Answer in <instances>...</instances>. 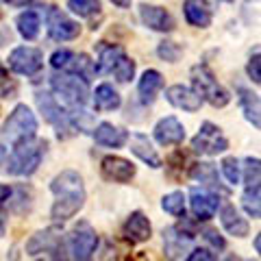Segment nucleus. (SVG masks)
Segmentation results:
<instances>
[{"mask_svg":"<svg viewBox=\"0 0 261 261\" xmlns=\"http://www.w3.org/2000/svg\"><path fill=\"white\" fill-rule=\"evenodd\" d=\"M50 192L55 194V205L50 209V218L55 222H65L74 218L85 205V185L83 178L74 170H63L50 181Z\"/></svg>","mask_w":261,"mask_h":261,"instance_id":"f257e3e1","label":"nucleus"},{"mask_svg":"<svg viewBox=\"0 0 261 261\" xmlns=\"http://www.w3.org/2000/svg\"><path fill=\"white\" fill-rule=\"evenodd\" d=\"M48 148L46 140L39 137H29L18 144H13V150L7 159V172L11 176H31L37 172L39 163L44 159V152Z\"/></svg>","mask_w":261,"mask_h":261,"instance_id":"f03ea898","label":"nucleus"},{"mask_svg":"<svg viewBox=\"0 0 261 261\" xmlns=\"http://www.w3.org/2000/svg\"><path fill=\"white\" fill-rule=\"evenodd\" d=\"M190 76H192V85H194V92L198 94L202 100H207L211 107L216 109H222L231 102V94L218 83V79L214 76L205 63H196L194 68L190 70Z\"/></svg>","mask_w":261,"mask_h":261,"instance_id":"7ed1b4c3","label":"nucleus"},{"mask_svg":"<svg viewBox=\"0 0 261 261\" xmlns=\"http://www.w3.org/2000/svg\"><path fill=\"white\" fill-rule=\"evenodd\" d=\"M35 135H37V118L27 105H18L9 113L3 128H0V137L5 142H9L11 146L22 140H29V137H35Z\"/></svg>","mask_w":261,"mask_h":261,"instance_id":"20e7f679","label":"nucleus"},{"mask_svg":"<svg viewBox=\"0 0 261 261\" xmlns=\"http://www.w3.org/2000/svg\"><path fill=\"white\" fill-rule=\"evenodd\" d=\"M89 81H85L83 76L72 74V72H65V74H55L50 79L53 92L57 96H61V100L70 107H85L87 96H89Z\"/></svg>","mask_w":261,"mask_h":261,"instance_id":"39448f33","label":"nucleus"},{"mask_svg":"<svg viewBox=\"0 0 261 261\" xmlns=\"http://www.w3.org/2000/svg\"><path fill=\"white\" fill-rule=\"evenodd\" d=\"M27 255H31V257L61 259L63 257V235H61V228L50 226V228H46V231L35 233L27 242Z\"/></svg>","mask_w":261,"mask_h":261,"instance_id":"423d86ee","label":"nucleus"},{"mask_svg":"<svg viewBox=\"0 0 261 261\" xmlns=\"http://www.w3.org/2000/svg\"><path fill=\"white\" fill-rule=\"evenodd\" d=\"M98 248V235L92 228V224L81 220V222L72 228L70 238H68V250L72 259L87 261L94 257V252Z\"/></svg>","mask_w":261,"mask_h":261,"instance_id":"0eeeda50","label":"nucleus"},{"mask_svg":"<svg viewBox=\"0 0 261 261\" xmlns=\"http://www.w3.org/2000/svg\"><path fill=\"white\" fill-rule=\"evenodd\" d=\"M35 100H37V107H39V111H42L44 120L50 122V124L57 128V137H59V140H65V137L70 135V130H74L72 124H70L68 111L61 109V105L57 102V98L53 94L39 92L35 96Z\"/></svg>","mask_w":261,"mask_h":261,"instance_id":"6e6552de","label":"nucleus"},{"mask_svg":"<svg viewBox=\"0 0 261 261\" xmlns=\"http://www.w3.org/2000/svg\"><path fill=\"white\" fill-rule=\"evenodd\" d=\"M226 148H228V140L222 135V128L211 124V122H202L200 130L192 140V150L198 152V154H209V157H214V154L224 152Z\"/></svg>","mask_w":261,"mask_h":261,"instance_id":"1a4fd4ad","label":"nucleus"},{"mask_svg":"<svg viewBox=\"0 0 261 261\" xmlns=\"http://www.w3.org/2000/svg\"><path fill=\"white\" fill-rule=\"evenodd\" d=\"M9 68L15 74L22 76H35L44 68V53L33 46H20L9 55Z\"/></svg>","mask_w":261,"mask_h":261,"instance_id":"9d476101","label":"nucleus"},{"mask_svg":"<svg viewBox=\"0 0 261 261\" xmlns=\"http://www.w3.org/2000/svg\"><path fill=\"white\" fill-rule=\"evenodd\" d=\"M46 22H48V35L53 39H57V42H70V39H76L79 33H81L79 22L68 18V15H65L61 9H57V7H50V9H48Z\"/></svg>","mask_w":261,"mask_h":261,"instance_id":"9b49d317","label":"nucleus"},{"mask_svg":"<svg viewBox=\"0 0 261 261\" xmlns=\"http://www.w3.org/2000/svg\"><path fill=\"white\" fill-rule=\"evenodd\" d=\"M100 174L109 183H128L135 176V166L124 157L109 154L100 161Z\"/></svg>","mask_w":261,"mask_h":261,"instance_id":"f8f14e48","label":"nucleus"},{"mask_svg":"<svg viewBox=\"0 0 261 261\" xmlns=\"http://www.w3.org/2000/svg\"><path fill=\"white\" fill-rule=\"evenodd\" d=\"M194 231H183L181 226H168L163 231V248H166V257L170 259H181L183 252L192 246Z\"/></svg>","mask_w":261,"mask_h":261,"instance_id":"ddd939ff","label":"nucleus"},{"mask_svg":"<svg viewBox=\"0 0 261 261\" xmlns=\"http://www.w3.org/2000/svg\"><path fill=\"white\" fill-rule=\"evenodd\" d=\"M190 207H192V214L198 218L200 222H207V220H211L216 216V211L220 207V198L207 190L192 187L190 190Z\"/></svg>","mask_w":261,"mask_h":261,"instance_id":"4468645a","label":"nucleus"},{"mask_svg":"<svg viewBox=\"0 0 261 261\" xmlns=\"http://www.w3.org/2000/svg\"><path fill=\"white\" fill-rule=\"evenodd\" d=\"M122 235L124 240L130 244H142V242H148L150 235H152V226H150V220L146 218L142 211H133L126 222L122 224Z\"/></svg>","mask_w":261,"mask_h":261,"instance_id":"2eb2a0df","label":"nucleus"},{"mask_svg":"<svg viewBox=\"0 0 261 261\" xmlns=\"http://www.w3.org/2000/svg\"><path fill=\"white\" fill-rule=\"evenodd\" d=\"M152 133H154V140L161 146H178L185 140V126L174 116L161 118L157 124H154Z\"/></svg>","mask_w":261,"mask_h":261,"instance_id":"dca6fc26","label":"nucleus"},{"mask_svg":"<svg viewBox=\"0 0 261 261\" xmlns=\"http://www.w3.org/2000/svg\"><path fill=\"white\" fill-rule=\"evenodd\" d=\"M140 18L150 31L157 33H170L174 31V20L163 7L157 5H140Z\"/></svg>","mask_w":261,"mask_h":261,"instance_id":"f3484780","label":"nucleus"},{"mask_svg":"<svg viewBox=\"0 0 261 261\" xmlns=\"http://www.w3.org/2000/svg\"><path fill=\"white\" fill-rule=\"evenodd\" d=\"M166 98L168 102L176 109H183V111H190L196 113L202 107V98L194 92L192 87H185V85H172L166 89Z\"/></svg>","mask_w":261,"mask_h":261,"instance_id":"a211bd4d","label":"nucleus"},{"mask_svg":"<svg viewBox=\"0 0 261 261\" xmlns=\"http://www.w3.org/2000/svg\"><path fill=\"white\" fill-rule=\"evenodd\" d=\"M94 140L96 144L107 146V148H122L128 142V133L120 126H113L111 122H100L94 126Z\"/></svg>","mask_w":261,"mask_h":261,"instance_id":"6ab92c4d","label":"nucleus"},{"mask_svg":"<svg viewBox=\"0 0 261 261\" xmlns=\"http://www.w3.org/2000/svg\"><path fill=\"white\" fill-rule=\"evenodd\" d=\"M130 140V152L135 154V157H140L146 166H150V168H161V159H159V154L157 150H154V146L152 142L146 137L144 133H133L128 137Z\"/></svg>","mask_w":261,"mask_h":261,"instance_id":"aec40b11","label":"nucleus"},{"mask_svg":"<svg viewBox=\"0 0 261 261\" xmlns=\"http://www.w3.org/2000/svg\"><path fill=\"white\" fill-rule=\"evenodd\" d=\"M183 13L190 27L207 29L211 24V7L207 5V0H185Z\"/></svg>","mask_w":261,"mask_h":261,"instance_id":"412c9836","label":"nucleus"},{"mask_svg":"<svg viewBox=\"0 0 261 261\" xmlns=\"http://www.w3.org/2000/svg\"><path fill=\"white\" fill-rule=\"evenodd\" d=\"M220 220H222V226L228 235H235V238H246L250 231V224L246 218H242V214L233 205H224L220 209Z\"/></svg>","mask_w":261,"mask_h":261,"instance_id":"4be33fe9","label":"nucleus"},{"mask_svg":"<svg viewBox=\"0 0 261 261\" xmlns=\"http://www.w3.org/2000/svg\"><path fill=\"white\" fill-rule=\"evenodd\" d=\"M163 87V76L159 74L157 70H146L140 83H137V94H140V100L144 105H152L154 98H157V94L161 92Z\"/></svg>","mask_w":261,"mask_h":261,"instance_id":"5701e85b","label":"nucleus"},{"mask_svg":"<svg viewBox=\"0 0 261 261\" xmlns=\"http://www.w3.org/2000/svg\"><path fill=\"white\" fill-rule=\"evenodd\" d=\"M190 174H192V178H196V181H200V185L209 187V190H216V192L226 194V190L218 181V170H216L214 163H209V161L194 163V168H192Z\"/></svg>","mask_w":261,"mask_h":261,"instance_id":"b1692460","label":"nucleus"},{"mask_svg":"<svg viewBox=\"0 0 261 261\" xmlns=\"http://www.w3.org/2000/svg\"><path fill=\"white\" fill-rule=\"evenodd\" d=\"M15 27H18V33L27 39V42H35L37 35H39V29H42V18H39L37 11L27 9L15 18Z\"/></svg>","mask_w":261,"mask_h":261,"instance_id":"393cba45","label":"nucleus"},{"mask_svg":"<svg viewBox=\"0 0 261 261\" xmlns=\"http://www.w3.org/2000/svg\"><path fill=\"white\" fill-rule=\"evenodd\" d=\"M122 55H124V50H122L120 46L102 42L100 46H98V59H96L94 70L98 72V74H107V72L113 70V65H116V61L120 59Z\"/></svg>","mask_w":261,"mask_h":261,"instance_id":"a878e982","label":"nucleus"},{"mask_svg":"<svg viewBox=\"0 0 261 261\" xmlns=\"http://www.w3.org/2000/svg\"><path fill=\"white\" fill-rule=\"evenodd\" d=\"M120 105H122V98H120V94L109 83H102V85L96 87V92H94V107L98 111H116Z\"/></svg>","mask_w":261,"mask_h":261,"instance_id":"bb28decb","label":"nucleus"},{"mask_svg":"<svg viewBox=\"0 0 261 261\" xmlns=\"http://www.w3.org/2000/svg\"><path fill=\"white\" fill-rule=\"evenodd\" d=\"M238 98H240V105H242V111L246 120L250 122L255 128L261 126V120H259V96L255 92H250L246 87H238Z\"/></svg>","mask_w":261,"mask_h":261,"instance_id":"cd10ccee","label":"nucleus"},{"mask_svg":"<svg viewBox=\"0 0 261 261\" xmlns=\"http://www.w3.org/2000/svg\"><path fill=\"white\" fill-rule=\"evenodd\" d=\"M242 205L252 220H259V216H261V187H259V183L246 185V190L242 194Z\"/></svg>","mask_w":261,"mask_h":261,"instance_id":"c85d7f7f","label":"nucleus"},{"mask_svg":"<svg viewBox=\"0 0 261 261\" xmlns=\"http://www.w3.org/2000/svg\"><path fill=\"white\" fill-rule=\"evenodd\" d=\"M161 207L166 214L174 218H185V194L183 192H170L161 198Z\"/></svg>","mask_w":261,"mask_h":261,"instance_id":"c756f323","label":"nucleus"},{"mask_svg":"<svg viewBox=\"0 0 261 261\" xmlns=\"http://www.w3.org/2000/svg\"><path fill=\"white\" fill-rule=\"evenodd\" d=\"M63 72H72V74H79L85 81H89V76H92L96 70H94V61L89 59L87 55H72L68 68H65Z\"/></svg>","mask_w":261,"mask_h":261,"instance_id":"7c9ffc66","label":"nucleus"},{"mask_svg":"<svg viewBox=\"0 0 261 261\" xmlns=\"http://www.w3.org/2000/svg\"><path fill=\"white\" fill-rule=\"evenodd\" d=\"M68 9L79 18H92L100 11V0H68Z\"/></svg>","mask_w":261,"mask_h":261,"instance_id":"2f4dec72","label":"nucleus"},{"mask_svg":"<svg viewBox=\"0 0 261 261\" xmlns=\"http://www.w3.org/2000/svg\"><path fill=\"white\" fill-rule=\"evenodd\" d=\"M111 72L116 74V79L120 83H128V81H133V76H135V61L128 59L126 55H122L116 61V65H113Z\"/></svg>","mask_w":261,"mask_h":261,"instance_id":"473e14b6","label":"nucleus"},{"mask_svg":"<svg viewBox=\"0 0 261 261\" xmlns=\"http://www.w3.org/2000/svg\"><path fill=\"white\" fill-rule=\"evenodd\" d=\"M220 166H222V174H224V178L231 185H238L240 183V178H242V172H240V161L235 159V157H224L222 159V163H220Z\"/></svg>","mask_w":261,"mask_h":261,"instance_id":"72a5a7b5","label":"nucleus"},{"mask_svg":"<svg viewBox=\"0 0 261 261\" xmlns=\"http://www.w3.org/2000/svg\"><path fill=\"white\" fill-rule=\"evenodd\" d=\"M157 55L161 57L163 61L176 63L178 59H181V55H183V48L178 44H174V42H161L159 48H157Z\"/></svg>","mask_w":261,"mask_h":261,"instance_id":"f704fd0d","label":"nucleus"},{"mask_svg":"<svg viewBox=\"0 0 261 261\" xmlns=\"http://www.w3.org/2000/svg\"><path fill=\"white\" fill-rule=\"evenodd\" d=\"M244 183L246 185L259 183V159L257 157H246V161H244Z\"/></svg>","mask_w":261,"mask_h":261,"instance_id":"c9c22d12","label":"nucleus"},{"mask_svg":"<svg viewBox=\"0 0 261 261\" xmlns=\"http://www.w3.org/2000/svg\"><path fill=\"white\" fill-rule=\"evenodd\" d=\"M246 72H248V79L255 85L261 83V57H259V50H255V55L250 57V61L246 65Z\"/></svg>","mask_w":261,"mask_h":261,"instance_id":"e433bc0d","label":"nucleus"},{"mask_svg":"<svg viewBox=\"0 0 261 261\" xmlns=\"http://www.w3.org/2000/svg\"><path fill=\"white\" fill-rule=\"evenodd\" d=\"M72 50H57V53H53V57H50V65L55 70H65L68 68V63H70V59H72Z\"/></svg>","mask_w":261,"mask_h":261,"instance_id":"4c0bfd02","label":"nucleus"},{"mask_svg":"<svg viewBox=\"0 0 261 261\" xmlns=\"http://www.w3.org/2000/svg\"><path fill=\"white\" fill-rule=\"evenodd\" d=\"M202 238H205V240H207V242H209L216 250H224V248H226L224 238L216 231V228H205V231H202Z\"/></svg>","mask_w":261,"mask_h":261,"instance_id":"58836bf2","label":"nucleus"},{"mask_svg":"<svg viewBox=\"0 0 261 261\" xmlns=\"http://www.w3.org/2000/svg\"><path fill=\"white\" fill-rule=\"evenodd\" d=\"M216 255L209 248H194L190 255H187V261H214Z\"/></svg>","mask_w":261,"mask_h":261,"instance_id":"ea45409f","label":"nucleus"},{"mask_svg":"<svg viewBox=\"0 0 261 261\" xmlns=\"http://www.w3.org/2000/svg\"><path fill=\"white\" fill-rule=\"evenodd\" d=\"M185 159H187V154L183 152V150H176L174 154H170V159H168V168L172 170H183V163H185Z\"/></svg>","mask_w":261,"mask_h":261,"instance_id":"a19ab883","label":"nucleus"},{"mask_svg":"<svg viewBox=\"0 0 261 261\" xmlns=\"http://www.w3.org/2000/svg\"><path fill=\"white\" fill-rule=\"evenodd\" d=\"M11 192H13V190H11L9 185H3V183H0V207H3L5 202L11 198Z\"/></svg>","mask_w":261,"mask_h":261,"instance_id":"79ce46f5","label":"nucleus"},{"mask_svg":"<svg viewBox=\"0 0 261 261\" xmlns=\"http://www.w3.org/2000/svg\"><path fill=\"white\" fill-rule=\"evenodd\" d=\"M5 3H9L11 7H27L33 3V0H5Z\"/></svg>","mask_w":261,"mask_h":261,"instance_id":"37998d69","label":"nucleus"},{"mask_svg":"<svg viewBox=\"0 0 261 261\" xmlns=\"http://www.w3.org/2000/svg\"><path fill=\"white\" fill-rule=\"evenodd\" d=\"M113 5H118L120 9H126V7H130V0H111Z\"/></svg>","mask_w":261,"mask_h":261,"instance_id":"c03bdc74","label":"nucleus"},{"mask_svg":"<svg viewBox=\"0 0 261 261\" xmlns=\"http://www.w3.org/2000/svg\"><path fill=\"white\" fill-rule=\"evenodd\" d=\"M5 159H7V150H5V146L0 144V163H3Z\"/></svg>","mask_w":261,"mask_h":261,"instance_id":"a18cd8bd","label":"nucleus"},{"mask_svg":"<svg viewBox=\"0 0 261 261\" xmlns=\"http://www.w3.org/2000/svg\"><path fill=\"white\" fill-rule=\"evenodd\" d=\"M5 226H7V224H5V218L0 216V238H3V235H5Z\"/></svg>","mask_w":261,"mask_h":261,"instance_id":"49530a36","label":"nucleus"},{"mask_svg":"<svg viewBox=\"0 0 261 261\" xmlns=\"http://www.w3.org/2000/svg\"><path fill=\"white\" fill-rule=\"evenodd\" d=\"M7 76V68L3 65V61H0V79H5Z\"/></svg>","mask_w":261,"mask_h":261,"instance_id":"de8ad7c7","label":"nucleus"},{"mask_svg":"<svg viewBox=\"0 0 261 261\" xmlns=\"http://www.w3.org/2000/svg\"><path fill=\"white\" fill-rule=\"evenodd\" d=\"M255 250H257V252L261 250V238H259V235H257V238H255Z\"/></svg>","mask_w":261,"mask_h":261,"instance_id":"09e8293b","label":"nucleus"},{"mask_svg":"<svg viewBox=\"0 0 261 261\" xmlns=\"http://www.w3.org/2000/svg\"><path fill=\"white\" fill-rule=\"evenodd\" d=\"M222 3H233V0H222Z\"/></svg>","mask_w":261,"mask_h":261,"instance_id":"8fccbe9b","label":"nucleus"},{"mask_svg":"<svg viewBox=\"0 0 261 261\" xmlns=\"http://www.w3.org/2000/svg\"><path fill=\"white\" fill-rule=\"evenodd\" d=\"M0 20H3V11H0Z\"/></svg>","mask_w":261,"mask_h":261,"instance_id":"3c124183","label":"nucleus"}]
</instances>
